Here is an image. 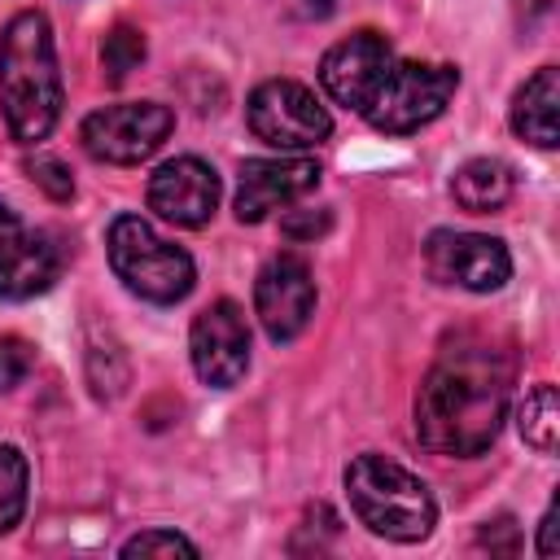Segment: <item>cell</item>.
I'll return each mask as SVG.
<instances>
[{
	"label": "cell",
	"instance_id": "7",
	"mask_svg": "<svg viewBox=\"0 0 560 560\" xmlns=\"http://www.w3.org/2000/svg\"><path fill=\"white\" fill-rule=\"evenodd\" d=\"M175 127V114L158 101H122V105H105L96 114L83 118L79 140L96 162H114V166H136L144 162Z\"/></svg>",
	"mask_w": 560,
	"mask_h": 560
},
{
	"label": "cell",
	"instance_id": "11",
	"mask_svg": "<svg viewBox=\"0 0 560 560\" xmlns=\"http://www.w3.org/2000/svg\"><path fill=\"white\" fill-rule=\"evenodd\" d=\"M394 57H398V52L389 48V39H385L381 31H354V35H346L341 44H332V48L324 52V61H319V83H324V92H328L337 105L363 114L368 96L376 92V83H381L385 70L394 66Z\"/></svg>",
	"mask_w": 560,
	"mask_h": 560
},
{
	"label": "cell",
	"instance_id": "21",
	"mask_svg": "<svg viewBox=\"0 0 560 560\" xmlns=\"http://www.w3.org/2000/svg\"><path fill=\"white\" fill-rule=\"evenodd\" d=\"M35 368V350L22 337H0V389H13Z\"/></svg>",
	"mask_w": 560,
	"mask_h": 560
},
{
	"label": "cell",
	"instance_id": "24",
	"mask_svg": "<svg viewBox=\"0 0 560 560\" xmlns=\"http://www.w3.org/2000/svg\"><path fill=\"white\" fill-rule=\"evenodd\" d=\"M477 542L490 547V551H516V525L508 516L503 521H486L481 534H477Z\"/></svg>",
	"mask_w": 560,
	"mask_h": 560
},
{
	"label": "cell",
	"instance_id": "12",
	"mask_svg": "<svg viewBox=\"0 0 560 560\" xmlns=\"http://www.w3.org/2000/svg\"><path fill=\"white\" fill-rule=\"evenodd\" d=\"M319 184V162L311 158H249L236 184V219L262 223L271 210L306 197Z\"/></svg>",
	"mask_w": 560,
	"mask_h": 560
},
{
	"label": "cell",
	"instance_id": "1",
	"mask_svg": "<svg viewBox=\"0 0 560 560\" xmlns=\"http://www.w3.org/2000/svg\"><path fill=\"white\" fill-rule=\"evenodd\" d=\"M512 359L486 337H455L442 346L416 394V438L433 455H481L508 416Z\"/></svg>",
	"mask_w": 560,
	"mask_h": 560
},
{
	"label": "cell",
	"instance_id": "15",
	"mask_svg": "<svg viewBox=\"0 0 560 560\" xmlns=\"http://www.w3.org/2000/svg\"><path fill=\"white\" fill-rule=\"evenodd\" d=\"M512 131L538 149L560 144V74L556 66H542L512 101Z\"/></svg>",
	"mask_w": 560,
	"mask_h": 560
},
{
	"label": "cell",
	"instance_id": "2",
	"mask_svg": "<svg viewBox=\"0 0 560 560\" xmlns=\"http://www.w3.org/2000/svg\"><path fill=\"white\" fill-rule=\"evenodd\" d=\"M61 70L52 48V26L39 9L9 18L0 35V109L13 140H44L61 118Z\"/></svg>",
	"mask_w": 560,
	"mask_h": 560
},
{
	"label": "cell",
	"instance_id": "3",
	"mask_svg": "<svg viewBox=\"0 0 560 560\" xmlns=\"http://www.w3.org/2000/svg\"><path fill=\"white\" fill-rule=\"evenodd\" d=\"M346 494L354 516L381 538L420 542L438 525V503L429 486L385 455H354L346 468Z\"/></svg>",
	"mask_w": 560,
	"mask_h": 560
},
{
	"label": "cell",
	"instance_id": "8",
	"mask_svg": "<svg viewBox=\"0 0 560 560\" xmlns=\"http://www.w3.org/2000/svg\"><path fill=\"white\" fill-rule=\"evenodd\" d=\"M424 267L442 284H459L468 293H494L512 276V254L499 236L438 228L424 245Z\"/></svg>",
	"mask_w": 560,
	"mask_h": 560
},
{
	"label": "cell",
	"instance_id": "19",
	"mask_svg": "<svg viewBox=\"0 0 560 560\" xmlns=\"http://www.w3.org/2000/svg\"><path fill=\"white\" fill-rule=\"evenodd\" d=\"M144 61V35L136 26H114L101 44V66H105V79L109 83H122L136 66Z\"/></svg>",
	"mask_w": 560,
	"mask_h": 560
},
{
	"label": "cell",
	"instance_id": "6",
	"mask_svg": "<svg viewBox=\"0 0 560 560\" xmlns=\"http://www.w3.org/2000/svg\"><path fill=\"white\" fill-rule=\"evenodd\" d=\"M245 122L271 149H311V144H319L332 131L328 109L298 79H267V83H258L249 92Z\"/></svg>",
	"mask_w": 560,
	"mask_h": 560
},
{
	"label": "cell",
	"instance_id": "18",
	"mask_svg": "<svg viewBox=\"0 0 560 560\" xmlns=\"http://www.w3.org/2000/svg\"><path fill=\"white\" fill-rule=\"evenodd\" d=\"M26 512V459L18 446H0V534Z\"/></svg>",
	"mask_w": 560,
	"mask_h": 560
},
{
	"label": "cell",
	"instance_id": "17",
	"mask_svg": "<svg viewBox=\"0 0 560 560\" xmlns=\"http://www.w3.org/2000/svg\"><path fill=\"white\" fill-rule=\"evenodd\" d=\"M521 438L538 451V455H551L556 451V438H560V398H556V385H534L521 402Z\"/></svg>",
	"mask_w": 560,
	"mask_h": 560
},
{
	"label": "cell",
	"instance_id": "10",
	"mask_svg": "<svg viewBox=\"0 0 560 560\" xmlns=\"http://www.w3.org/2000/svg\"><path fill=\"white\" fill-rule=\"evenodd\" d=\"M254 311L271 341H293L315 315V280L302 254H276L254 280Z\"/></svg>",
	"mask_w": 560,
	"mask_h": 560
},
{
	"label": "cell",
	"instance_id": "22",
	"mask_svg": "<svg viewBox=\"0 0 560 560\" xmlns=\"http://www.w3.org/2000/svg\"><path fill=\"white\" fill-rule=\"evenodd\" d=\"M31 179H35L52 201H70V192H74V179H70V171H66L57 158H35V162H31Z\"/></svg>",
	"mask_w": 560,
	"mask_h": 560
},
{
	"label": "cell",
	"instance_id": "20",
	"mask_svg": "<svg viewBox=\"0 0 560 560\" xmlns=\"http://www.w3.org/2000/svg\"><path fill=\"white\" fill-rule=\"evenodd\" d=\"M122 556L127 560L131 556H188V560H197V542H188L175 529H144V534H136V538L122 542Z\"/></svg>",
	"mask_w": 560,
	"mask_h": 560
},
{
	"label": "cell",
	"instance_id": "5",
	"mask_svg": "<svg viewBox=\"0 0 560 560\" xmlns=\"http://www.w3.org/2000/svg\"><path fill=\"white\" fill-rule=\"evenodd\" d=\"M455 88H459L455 66L394 57V66L385 70V79L376 83V92L368 96L359 118H368L385 136H407V131H420L424 122H433L446 109V101L455 96Z\"/></svg>",
	"mask_w": 560,
	"mask_h": 560
},
{
	"label": "cell",
	"instance_id": "26",
	"mask_svg": "<svg viewBox=\"0 0 560 560\" xmlns=\"http://www.w3.org/2000/svg\"><path fill=\"white\" fill-rule=\"evenodd\" d=\"M18 232H22V228H18V214H13V210L0 201V249H4V245H9Z\"/></svg>",
	"mask_w": 560,
	"mask_h": 560
},
{
	"label": "cell",
	"instance_id": "16",
	"mask_svg": "<svg viewBox=\"0 0 560 560\" xmlns=\"http://www.w3.org/2000/svg\"><path fill=\"white\" fill-rule=\"evenodd\" d=\"M516 179H512V166L499 162V158H472L455 171L451 179V197L472 210V214H490V210H503L508 197H512Z\"/></svg>",
	"mask_w": 560,
	"mask_h": 560
},
{
	"label": "cell",
	"instance_id": "23",
	"mask_svg": "<svg viewBox=\"0 0 560 560\" xmlns=\"http://www.w3.org/2000/svg\"><path fill=\"white\" fill-rule=\"evenodd\" d=\"M328 223H332L328 210H289L280 219V228H284L289 241H315L319 232H328Z\"/></svg>",
	"mask_w": 560,
	"mask_h": 560
},
{
	"label": "cell",
	"instance_id": "25",
	"mask_svg": "<svg viewBox=\"0 0 560 560\" xmlns=\"http://www.w3.org/2000/svg\"><path fill=\"white\" fill-rule=\"evenodd\" d=\"M538 556H556V508L542 512V525H538Z\"/></svg>",
	"mask_w": 560,
	"mask_h": 560
},
{
	"label": "cell",
	"instance_id": "27",
	"mask_svg": "<svg viewBox=\"0 0 560 560\" xmlns=\"http://www.w3.org/2000/svg\"><path fill=\"white\" fill-rule=\"evenodd\" d=\"M306 9H311V13H328V9H332V0H306Z\"/></svg>",
	"mask_w": 560,
	"mask_h": 560
},
{
	"label": "cell",
	"instance_id": "9",
	"mask_svg": "<svg viewBox=\"0 0 560 560\" xmlns=\"http://www.w3.org/2000/svg\"><path fill=\"white\" fill-rule=\"evenodd\" d=\"M188 350H192V368L206 385L214 389H232L245 368H249V324L245 311L232 298L210 302L188 332Z\"/></svg>",
	"mask_w": 560,
	"mask_h": 560
},
{
	"label": "cell",
	"instance_id": "4",
	"mask_svg": "<svg viewBox=\"0 0 560 560\" xmlns=\"http://www.w3.org/2000/svg\"><path fill=\"white\" fill-rule=\"evenodd\" d=\"M109 267L114 276L144 302H158V306H171L179 298H188L192 280H197V267L188 258V249L171 245L166 236H158L140 214H118L109 223Z\"/></svg>",
	"mask_w": 560,
	"mask_h": 560
},
{
	"label": "cell",
	"instance_id": "14",
	"mask_svg": "<svg viewBox=\"0 0 560 560\" xmlns=\"http://www.w3.org/2000/svg\"><path fill=\"white\" fill-rule=\"evenodd\" d=\"M57 276H61V245L48 232H18L0 249V298L4 302L35 298L52 289Z\"/></svg>",
	"mask_w": 560,
	"mask_h": 560
},
{
	"label": "cell",
	"instance_id": "13",
	"mask_svg": "<svg viewBox=\"0 0 560 560\" xmlns=\"http://www.w3.org/2000/svg\"><path fill=\"white\" fill-rule=\"evenodd\" d=\"M219 206V175L201 158H171L149 179V210L175 228H201Z\"/></svg>",
	"mask_w": 560,
	"mask_h": 560
}]
</instances>
